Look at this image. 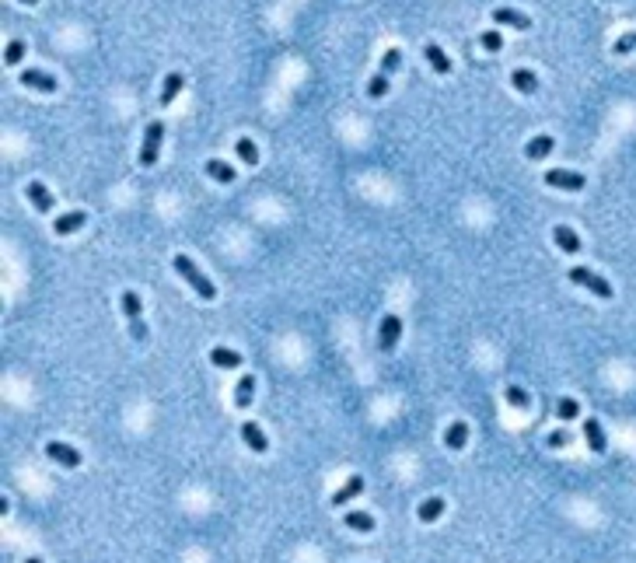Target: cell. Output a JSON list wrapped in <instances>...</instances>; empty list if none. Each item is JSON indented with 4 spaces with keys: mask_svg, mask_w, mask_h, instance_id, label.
Wrapping results in <instances>:
<instances>
[{
    "mask_svg": "<svg viewBox=\"0 0 636 563\" xmlns=\"http://www.w3.org/2000/svg\"><path fill=\"white\" fill-rule=\"evenodd\" d=\"M172 266H175V273H179L182 280L189 283V287H192L203 301H213V297H217V283L210 280V277H206V273H203V270L189 259V256H182V252H179V256H172Z\"/></svg>",
    "mask_w": 636,
    "mask_h": 563,
    "instance_id": "1",
    "label": "cell"
},
{
    "mask_svg": "<svg viewBox=\"0 0 636 563\" xmlns=\"http://www.w3.org/2000/svg\"><path fill=\"white\" fill-rule=\"evenodd\" d=\"M119 308H123V315H126V322H130V340L147 343V322H144V304H140V297H137L133 290H123Z\"/></svg>",
    "mask_w": 636,
    "mask_h": 563,
    "instance_id": "2",
    "label": "cell"
},
{
    "mask_svg": "<svg viewBox=\"0 0 636 563\" xmlns=\"http://www.w3.org/2000/svg\"><path fill=\"white\" fill-rule=\"evenodd\" d=\"M161 140H165V123L151 119L144 130V144H140V168H154L158 154H161Z\"/></svg>",
    "mask_w": 636,
    "mask_h": 563,
    "instance_id": "3",
    "label": "cell"
},
{
    "mask_svg": "<svg viewBox=\"0 0 636 563\" xmlns=\"http://www.w3.org/2000/svg\"><path fill=\"white\" fill-rule=\"evenodd\" d=\"M566 280L587 287V290H591V294H598L601 301H609V297L616 294V287H612V283L605 280V277H598L594 270H587V266H570V270H566Z\"/></svg>",
    "mask_w": 636,
    "mask_h": 563,
    "instance_id": "4",
    "label": "cell"
},
{
    "mask_svg": "<svg viewBox=\"0 0 636 563\" xmlns=\"http://www.w3.org/2000/svg\"><path fill=\"white\" fill-rule=\"evenodd\" d=\"M399 340H402V318H399L395 311H388V315L381 318V326H378V347H381V354H392V350L399 347Z\"/></svg>",
    "mask_w": 636,
    "mask_h": 563,
    "instance_id": "5",
    "label": "cell"
},
{
    "mask_svg": "<svg viewBox=\"0 0 636 563\" xmlns=\"http://www.w3.org/2000/svg\"><path fill=\"white\" fill-rule=\"evenodd\" d=\"M545 186L552 189H566V192H580L587 186V179L580 172H570V168H549L545 172Z\"/></svg>",
    "mask_w": 636,
    "mask_h": 563,
    "instance_id": "6",
    "label": "cell"
},
{
    "mask_svg": "<svg viewBox=\"0 0 636 563\" xmlns=\"http://www.w3.org/2000/svg\"><path fill=\"white\" fill-rule=\"evenodd\" d=\"M21 88H32V92H42V94H53L56 92V78L53 74H46V70H39V67H28V70H21Z\"/></svg>",
    "mask_w": 636,
    "mask_h": 563,
    "instance_id": "7",
    "label": "cell"
},
{
    "mask_svg": "<svg viewBox=\"0 0 636 563\" xmlns=\"http://www.w3.org/2000/svg\"><path fill=\"white\" fill-rule=\"evenodd\" d=\"M46 455H49L56 466H63V469H77V466H81V452H77L74 445H63V441H49V445H46Z\"/></svg>",
    "mask_w": 636,
    "mask_h": 563,
    "instance_id": "8",
    "label": "cell"
},
{
    "mask_svg": "<svg viewBox=\"0 0 636 563\" xmlns=\"http://www.w3.org/2000/svg\"><path fill=\"white\" fill-rule=\"evenodd\" d=\"M242 441H245L249 452H256V455H266V452H270V441H266V434H263V427H259L256 420H245V423H242Z\"/></svg>",
    "mask_w": 636,
    "mask_h": 563,
    "instance_id": "9",
    "label": "cell"
},
{
    "mask_svg": "<svg viewBox=\"0 0 636 563\" xmlns=\"http://www.w3.org/2000/svg\"><path fill=\"white\" fill-rule=\"evenodd\" d=\"M493 21H497V25H507V28H518V32H528V28H532V18L521 14V11H514V7H497V11H493Z\"/></svg>",
    "mask_w": 636,
    "mask_h": 563,
    "instance_id": "10",
    "label": "cell"
},
{
    "mask_svg": "<svg viewBox=\"0 0 636 563\" xmlns=\"http://www.w3.org/2000/svg\"><path fill=\"white\" fill-rule=\"evenodd\" d=\"M552 242H556V249L566 252V256H577V252H580V238H577V231L566 228V224H556V228H552Z\"/></svg>",
    "mask_w": 636,
    "mask_h": 563,
    "instance_id": "11",
    "label": "cell"
},
{
    "mask_svg": "<svg viewBox=\"0 0 636 563\" xmlns=\"http://www.w3.org/2000/svg\"><path fill=\"white\" fill-rule=\"evenodd\" d=\"M25 196H28V199H32V206H35V210H39V214H49V210H53V203H56V199H53V192H49V189L42 186V182H39V179H35V182H28V186H25Z\"/></svg>",
    "mask_w": 636,
    "mask_h": 563,
    "instance_id": "12",
    "label": "cell"
},
{
    "mask_svg": "<svg viewBox=\"0 0 636 563\" xmlns=\"http://www.w3.org/2000/svg\"><path fill=\"white\" fill-rule=\"evenodd\" d=\"M203 172H206L213 182H220V186H231V182L238 179V172H235L227 161H220V158H210V161L203 165Z\"/></svg>",
    "mask_w": 636,
    "mask_h": 563,
    "instance_id": "13",
    "label": "cell"
},
{
    "mask_svg": "<svg viewBox=\"0 0 636 563\" xmlns=\"http://www.w3.org/2000/svg\"><path fill=\"white\" fill-rule=\"evenodd\" d=\"M85 224H88V214H85V210H70V214L56 217L53 231H56V235H74V231H81Z\"/></svg>",
    "mask_w": 636,
    "mask_h": 563,
    "instance_id": "14",
    "label": "cell"
},
{
    "mask_svg": "<svg viewBox=\"0 0 636 563\" xmlns=\"http://www.w3.org/2000/svg\"><path fill=\"white\" fill-rule=\"evenodd\" d=\"M363 493V476H350L336 493H332V507H343V504H350L354 497H361Z\"/></svg>",
    "mask_w": 636,
    "mask_h": 563,
    "instance_id": "15",
    "label": "cell"
},
{
    "mask_svg": "<svg viewBox=\"0 0 636 563\" xmlns=\"http://www.w3.org/2000/svg\"><path fill=\"white\" fill-rule=\"evenodd\" d=\"M552 147H556V140H552L549 133H539V137H532V140L525 144V158H528V161H542L545 154H552Z\"/></svg>",
    "mask_w": 636,
    "mask_h": 563,
    "instance_id": "16",
    "label": "cell"
},
{
    "mask_svg": "<svg viewBox=\"0 0 636 563\" xmlns=\"http://www.w3.org/2000/svg\"><path fill=\"white\" fill-rule=\"evenodd\" d=\"M584 438H587V448L594 452V455H601L605 448H609V441H605V431H601V423L591 416V420H584Z\"/></svg>",
    "mask_w": 636,
    "mask_h": 563,
    "instance_id": "17",
    "label": "cell"
},
{
    "mask_svg": "<svg viewBox=\"0 0 636 563\" xmlns=\"http://www.w3.org/2000/svg\"><path fill=\"white\" fill-rule=\"evenodd\" d=\"M182 88H185V78H182L179 70H175V74H168V78H165V85H161V94H158V105H161V109H168V105L179 98Z\"/></svg>",
    "mask_w": 636,
    "mask_h": 563,
    "instance_id": "18",
    "label": "cell"
},
{
    "mask_svg": "<svg viewBox=\"0 0 636 563\" xmlns=\"http://www.w3.org/2000/svg\"><path fill=\"white\" fill-rule=\"evenodd\" d=\"M423 56H427V63H430L437 74H451V60H448V53H444L437 42H427V46H423Z\"/></svg>",
    "mask_w": 636,
    "mask_h": 563,
    "instance_id": "19",
    "label": "cell"
},
{
    "mask_svg": "<svg viewBox=\"0 0 636 563\" xmlns=\"http://www.w3.org/2000/svg\"><path fill=\"white\" fill-rule=\"evenodd\" d=\"M210 364L231 371V368H242V354H238V350H227V347H213V350H210Z\"/></svg>",
    "mask_w": 636,
    "mask_h": 563,
    "instance_id": "20",
    "label": "cell"
},
{
    "mask_svg": "<svg viewBox=\"0 0 636 563\" xmlns=\"http://www.w3.org/2000/svg\"><path fill=\"white\" fill-rule=\"evenodd\" d=\"M511 88H514L518 94H535L539 92L535 70H514V74H511Z\"/></svg>",
    "mask_w": 636,
    "mask_h": 563,
    "instance_id": "21",
    "label": "cell"
},
{
    "mask_svg": "<svg viewBox=\"0 0 636 563\" xmlns=\"http://www.w3.org/2000/svg\"><path fill=\"white\" fill-rule=\"evenodd\" d=\"M343 525L347 528H354V532H361V536H367V532H374V514H367V511H350V514H343Z\"/></svg>",
    "mask_w": 636,
    "mask_h": 563,
    "instance_id": "22",
    "label": "cell"
},
{
    "mask_svg": "<svg viewBox=\"0 0 636 563\" xmlns=\"http://www.w3.org/2000/svg\"><path fill=\"white\" fill-rule=\"evenodd\" d=\"M252 399H256V378L242 375L238 388H235V406H238V409H249V406H252Z\"/></svg>",
    "mask_w": 636,
    "mask_h": 563,
    "instance_id": "23",
    "label": "cell"
},
{
    "mask_svg": "<svg viewBox=\"0 0 636 563\" xmlns=\"http://www.w3.org/2000/svg\"><path fill=\"white\" fill-rule=\"evenodd\" d=\"M444 445L451 448V452H461L465 445H468V423H448V431H444Z\"/></svg>",
    "mask_w": 636,
    "mask_h": 563,
    "instance_id": "24",
    "label": "cell"
},
{
    "mask_svg": "<svg viewBox=\"0 0 636 563\" xmlns=\"http://www.w3.org/2000/svg\"><path fill=\"white\" fill-rule=\"evenodd\" d=\"M235 151H238V161H242V165H249V168H256V165H259V147H256V140H252V137H238Z\"/></svg>",
    "mask_w": 636,
    "mask_h": 563,
    "instance_id": "25",
    "label": "cell"
},
{
    "mask_svg": "<svg viewBox=\"0 0 636 563\" xmlns=\"http://www.w3.org/2000/svg\"><path fill=\"white\" fill-rule=\"evenodd\" d=\"M416 514H420V521H437V518L444 514V500H441V497H427Z\"/></svg>",
    "mask_w": 636,
    "mask_h": 563,
    "instance_id": "26",
    "label": "cell"
},
{
    "mask_svg": "<svg viewBox=\"0 0 636 563\" xmlns=\"http://www.w3.org/2000/svg\"><path fill=\"white\" fill-rule=\"evenodd\" d=\"M556 416L566 423V420H577L580 416V402L577 399H570V395H563L559 402H556Z\"/></svg>",
    "mask_w": 636,
    "mask_h": 563,
    "instance_id": "27",
    "label": "cell"
},
{
    "mask_svg": "<svg viewBox=\"0 0 636 563\" xmlns=\"http://www.w3.org/2000/svg\"><path fill=\"white\" fill-rule=\"evenodd\" d=\"M25 49H28V46H25L21 39L7 42V49H4V63H7V67H18V63L25 60Z\"/></svg>",
    "mask_w": 636,
    "mask_h": 563,
    "instance_id": "28",
    "label": "cell"
},
{
    "mask_svg": "<svg viewBox=\"0 0 636 563\" xmlns=\"http://www.w3.org/2000/svg\"><path fill=\"white\" fill-rule=\"evenodd\" d=\"M504 395H507V402H511L514 409H528V406H532L528 392H525V388H518V385H507V392H504Z\"/></svg>",
    "mask_w": 636,
    "mask_h": 563,
    "instance_id": "29",
    "label": "cell"
},
{
    "mask_svg": "<svg viewBox=\"0 0 636 563\" xmlns=\"http://www.w3.org/2000/svg\"><path fill=\"white\" fill-rule=\"evenodd\" d=\"M367 94H370V98H385V94H388V74L378 70V74L367 81Z\"/></svg>",
    "mask_w": 636,
    "mask_h": 563,
    "instance_id": "30",
    "label": "cell"
},
{
    "mask_svg": "<svg viewBox=\"0 0 636 563\" xmlns=\"http://www.w3.org/2000/svg\"><path fill=\"white\" fill-rule=\"evenodd\" d=\"M399 63H402V53L392 46V49H385V56H381V74H395L399 70Z\"/></svg>",
    "mask_w": 636,
    "mask_h": 563,
    "instance_id": "31",
    "label": "cell"
},
{
    "mask_svg": "<svg viewBox=\"0 0 636 563\" xmlns=\"http://www.w3.org/2000/svg\"><path fill=\"white\" fill-rule=\"evenodd\" d=\"M479 46L490 49V53H500V49H504V35H500V32H482V35H479Z\"/></svg>",
    "mask_w": 636,
    "mask_h": 563,
    "instance_id": "32",
    "label": "cell"
},
{
    "mask_svg": "<svg viewBox=\"0 0 636 563\" xmlns=\"http://www.w3.org/2000/svg\"><path fill=\"white\" fill-rule=\"evenodd\" d=\"M633 49H636V32L619 35V39H616V46H612V53H616V56H626V53H633Z\"/></svg>",
    "mask_w": 636,
    "mask_h": 563,
    "instance_id": "33",
    "label": "cell"
},
{
    "mask_svg": "<svg viewBox=\"0 0 636 563\" xmlns=\"http://www.w3.org/2000/svg\"><path fill=\"white\" fill-rule=\"evenodd\" d=\"M545 445H549V448H566V445H570V431H552V434L545 438Z\"/></svg>",
    "mask_w": 636,
    "mask_h": 563,
    "instance_id": "34",
    "label": "cell"
},
{
    "mask_svg": "<svg viewBox=\"0 0 636 563\" xmlns=\"http://www.w3.org/2000/svg\"><path fill=\"white\" fill-rule=\"evenodd\" d=\"M25 563H42V560H39V557H28V560H25Z\"/></svg>",
    "mask_w": 636,
    "mask_h": 563,
    "instance_id": "35",
    "label": "cell"
},
{
    "mask_svg": "<svg viewBox=\"0 0 636 563\" xmlns=\"http://www.w3.org/2000/svg\"><path fill=\"white\" fill-rule=\"evenodd\" d=\"M18 4H28V7H32V4H39V0H18Z\"/></svg>",
    "mask_w": 636,
    "mask_h": 563,
    "instance_id": "36",
    "label": "cell"
}]
</instances>
